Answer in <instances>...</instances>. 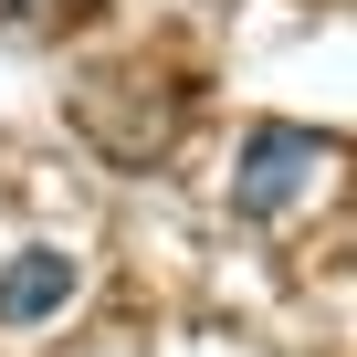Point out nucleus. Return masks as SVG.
Wrapping results in <instances>:
<instances>
[{"label": "nucleus", "mask_w": 357, "mask_h": 357, "mask_svg": "<svg viewBox=\"0 0 357 357\" xmlns=\"http://www.w3.org/2000/svg\"><path fill=\"white\" fill-rule=\"evenodd\" d=\"M315 168H336V137H315V126H252L242 158H231V211H242V221L294 211V200L315 190Z\"/></svg>", "instance_id": "nucleus-1"}, {"label": "nucleus", "mask_w": 357, "mask_h": 357, "mask_svg": "<svg viewBox=\"0 0 357 357\" xmlns=\"http://www.w3.org/2000/svg\"><path fill=\"white\" fill-rule=\"evenodd\" d=\"M53 11H63V0H0V32H43Z\"/></svg>", "instance_id": "nucleus-3"}, {"label": "nucleus", "mask_w": 357, "mask_h": 357, "mask_svg": "<svg viewBox=\"0 0 357 357\" xmlns=\"http://www.w3.org/2000/svg\"><path fill=\"white\" fill-rule=\"evenodd\" d=\"M74 284H84V263H74L63 242L11 252V263H0V326H43V315H63V305H74Z\"/></svg>", "instance_id": "nucleus-2"}]
</instances>
